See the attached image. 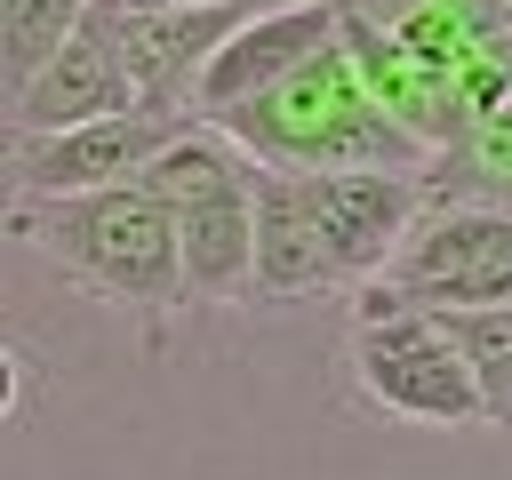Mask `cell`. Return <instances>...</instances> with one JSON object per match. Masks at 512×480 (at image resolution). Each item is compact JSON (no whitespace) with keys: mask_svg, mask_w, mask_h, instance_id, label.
I'll return each mask as SVG.
<instances>
[{"mask_svg":"<svg viewBox=\"0 0 512 480\" xmlns=\"http://www.w3.org/2000/svg\"><path fill=\"white\" fill-rule=\"evenodd\" d=\"M8 232L80 296L160 328L192 312L184 296V248H176V208L144 184H104L72 200H8Z\"/></svg>","mask_w":512,"mask_h":480,"instance_id":"obj_1","label":"cell"},{"mask_svg":"<svg viewBox=\"0 0 512 480\" xmlns=\"http://www.w3.org/2000/svg\"><path fill=\"white\" fill-rule=\"evenodd\" d=\"M216 128H224L248 160L296 168V176H312V168H432V144H424L400 112H384V104L368 96V80H360V64H352L344 40L320 48L296 80H280L272 96L240 104V112L216 120Z\"/></svg>","mask_w":512,"mask_h":480,"instance_id":"obj_2","label":"cell"},{"mask_svg":"<svg viewBox=\"0 0 512 480\" xmlns=\"http://www.w3.org/2000/svg\"><path fill=\"white\" fill-rule=\"evenodd\" d=\"M336 384L352 408L384 416V424H432V432H464L488 424V400L472 384V360L456 352L448 320L424 304H392V312H352L344 344H336Z\"/></svg>","mask_w":512,"mask_h":480,"instance_id":"obj_3","label":"cell"},{"mask_svg":"<svg viewBox=\"0 0 512 480\" xmlns=\"http://www.w3.org/2000/svg\"><path fill=\"white\" fill-rule=\"evenodd\" d=\"M352 312H392V304H424V312H480V304H512V200H432L416 216V232L400 240L392 272L360 296H344Z\"/></svg>","mask_w":512,"mask_h":480,"instance_id":"obj_4","label":"cell"},{"mask_svg":"<svg viewBox=\"0 0 512 480\" xmlns=\"http://www.w3.org/2000/svg\"><path fill=\"white\" fill-rule=\"evenodd\" d=\"M304 208H312L336 296H360V288H376L392 272L400 240L432 208V176L424 168H312Z\"/></svg>","mask_w":512,"mask_h":480,"instance_id":"obj_5","label":"cell"},{"mask_svg":"<svg viewBox=\"0 0 512 480\" xmlns=\"http://www.w3.org/2000/svg\"><path fill=\"white\" fill-rule=\"evenodd\" d=\"M184 128H192L184 112H112V120L24 136L8 144V200H72V192L136 184Z\"/></svg>","mask_w":512,"mask_h":480,"instance_id":"obj_6","label":"cell"},{"mask_svg":"<svg viewBox=\"0 0 512 480\" xmlns=\"http://www.w3.org/2000/svg\"><path fill=\"white\" fill-rule=\"evenodd\" d=\"M344 40V0H272V8H256L216 56H208V72H200V88H192V120H232L240 104H256V96H272L280 80H296L320 48H336Z\"/></svg>","mask_w":512,"mask_h":480,"instance_id":"obj_7","label":"cell"},{"mask_svg":"<svg viewBox=\"0 0 512 480\" xmlns=\"http://www.w3.org/2000/svg\"><path fill=\"white\" fill-rule=\"evenodd\" d=\"M112 112H152V104H144V88H136L112 24L88 8V24L40 64V80L8 96V144L48 136V128H80V120H112Z\"/></svg>","mask_w":512,"mask_h":480,"instance_id":"obj_8","label":"cell"},{"mask_svg":"<svg viewBox=\"0 0 512 480\" xmlns=\"http://www.w3.org/2000/svg\"><path fill=\"white\" fill-rule=\"evenodd\" d=\"M176 248L192 312H256V168L176 200Z\"/></svg>","mask_w":512,"mask_h":480,"instance_id":"obj_9","label":"cell"},{"mask_svg":"<svg viewBox=\"0 0 512 480\" xmlns=\"http://www.w3.org/2000/svg\"><path fill=\"white\" fill-rule=\"evenodd\" d=\"M312 296H336V280H328L320 232L304 208V176L256 160V312L312 304Z\"/></svg>","mask_w":512,"mask_h":480,"instance_id":"obj_10","label":"cell"},{"mask_svg":"<svg viewBox=\"0 0 512 480\" xmlns=\"http://www.w3.org/2000/svg\"><path fill=\"white\" fill-rule=\"evenodd\" d=\"M432 200H512V104L472 112L440 152H432Z\"/></svg>","mask_w":512,"mask_h":480,"instance_id":"obj_11","label":"cell"},{"mask_svg":"<svg viewBox=\"0 0 512 480\" xmlns=\"http://www.w3.org/2000/svg\"><path fill=\"white\" fill-rule=\"evenodd\" d=\"M96 0H0V56H8V96L40 80V64L88 24Z\"/></svg>","mask_w":512,"mask_h":480,"instance_id":"obj_12","label":"cell"},{"mask_svg":"<svg viewBox=\"0 0 512 480\" xmlns=\"http://www.w3.org/2000/svg\"><path fill=\"white\" fill-rule=\"evenodd\" d=\"M456 352L472 360V384L488 400V424L512 432V304H480V312H440Z\"/></svg>","mask_w":512,"mask_h":480,"instance_id":"obj_13","label":"cell"}]
</instances>
